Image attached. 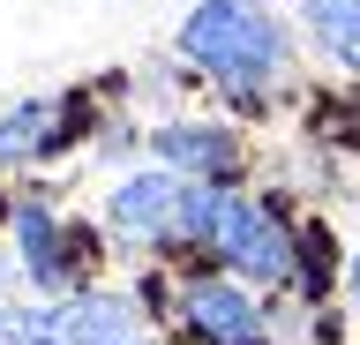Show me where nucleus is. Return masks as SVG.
<instances>
[{
	"label": "nucleus",
	"instance_id": "5",
	"mask_svg": "<svg viewBox=\"0 0 360 345\" xmlns=\"http://www.w3.org/2000/svg\"><path fill=\"white\" fill-rule=\"evenodd\" d=\"M150 150H158L165 173L202 181V188H225V181H233V165H240L233 128H210V120H165V128L150 136Z\"/></svg>",
	"mask_w": 360,
	"mask_h": 345
},
{
	"label": "nucleus",
	"instance_id": "8",
	"mask_svg": "<svg viewBox=\"0 0 360 345\" xmlns=\"http://www.w3.org/2000/svg\"><path fill=\"white\" fill-rule=\"evenodd\" d=\"M300 15H308V38L330 53L338 68L360 75V0H300Z\"/></svg>",
	"mask_w": 360,
	"mask_h": 345
},
{
	"label": "nucleus",
	"instance_id": "10",
	"mask_svg": "<svg viewBox=\"0 0 360 345\" xmlns=\"http://www.w3.org/2000/svg\"><path fill=\"white\" fill-rule=\"evenodd\" d=\"M0 278H8V255H0Z\"/></svg>",
	"mask_w": 360,
	"mask_h": 345
},
{
	"label": "nucleus",
	"instance_id": "4",
	"mask_svg": "<svg viewBox=\"0 0 360 345\" xmlns=\"http://www.w3.org/2000/svg\"><path fill=\"white\" fill-rule=\"evenodd\" d=\"M180 323L195 330L202 345H270V323L255 308V293L225 285V278H202L180 293Z\"/></svg>",
	"mask_w": 360,
	"mask_h": 345
},
{
	"label": "nucleus",
	"instance_id": "1",
	"mask_svg": "<svg viewBox=\"0 0 360 345\" xmlns=\"http://www.w3.org/2000/svg\"><path fill=\"white\" fill-rule=\"evenodd\" d=\"M180 53L210 83H225V91H263L270 75L292 60V38L263 0H202L195 15L180 23Z\"/></svg>",
	"mask_w": 360,
	"mask_h": 345
},
{
	"label": "nucleus",
	"instance_id": "6",
	"mask_svg": "<svg viewBox=\"0 0 360 345\" xmlns=\"http://www.w3.org/2000/svg\"><path fill=\"white\" fill-rule=\"evenodd\" d=\"M15 248H22V278L38 293H75V248H68L60 218H45L38 203L15 210Z\"/></svg>",
	"mask_w": 360,
	"mask_h": 345
},
{
	"label": "nucleus",
	"instance_id": "9",
	"mask_svg": "<svg viewBox=\"0 0 360 345\" xmlns=\"http://www.w3.org/2000/svg\"><path fill=\"white\" fill-rule=\"evenodd\" d=\"M345 293H353V308H360V255L345 263Z\"/></svg>",
	"mask_w": 360,
	"mask_h": 345
},
{
	"label": "nucleus",
	"instance_id": "2",
	"mask_svg": "<svg viewBox=\"0 0 360 345\" xmlns=\"http://www.w3.org/2000/svg\"><path fill=\"white\" fill-rule=\"evenodd\" d=\"M128 293H68L53 308H0V345H128Z\"/></svg>",
	"mask_w": 360,
	"mask_h": 345
},
{
	"label": "nucleus",
	"instance_id": "11",
	"mask_svg": "<svg viewBox=\"0 0 360 345\" xmlns=\"http://www.w3.org/2000/svg\"><path fill=\"white\" fill-rule=\"evenodd\" d=\"M128 345H135V338H128Z\"/></svg>",
	"mask_w": 360,
	"mask_h": 345
},
{
	"label": "nucleus",
	"instance_id": "3",
	"mask_svg": "<svg viewBox=\"0 0 360 345\" xmlns=\"http://www.w3.org/2000/svg\"><path fill=\"white\" fill-rule=\"evenodd\" d=\"M202 240H210L240 278H285V271H292V233L278 226L263 203L233 195V188L210 195V226H202Z\"/></svg>",
	"mask_w": 360,
	"mask_h": 345
},
{
	"label": "nucleus",
	"instance_id": "7",
	"mask_svg": "<svg viewBox=\"0 0 360 345\" xmlns=\"http://www.w3.org/2000/svg\"><path fill=\"white\" fill-rule=\"evenodd\" d=\"M60 113H68V105H53V98H30V105H15V113L0 120V165L45 158V150L60 143Z\"/></svg>",
	"mask_w": 360,
	"mask_h": 345
}]
</instances>
